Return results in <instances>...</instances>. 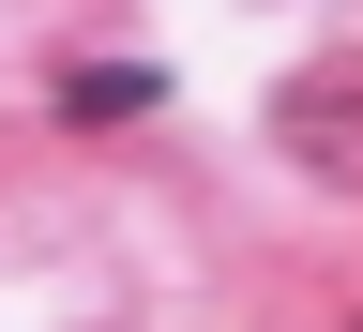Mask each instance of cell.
I'll use <instances>...</instances> for the list:
<instances>
[]
</instances>
